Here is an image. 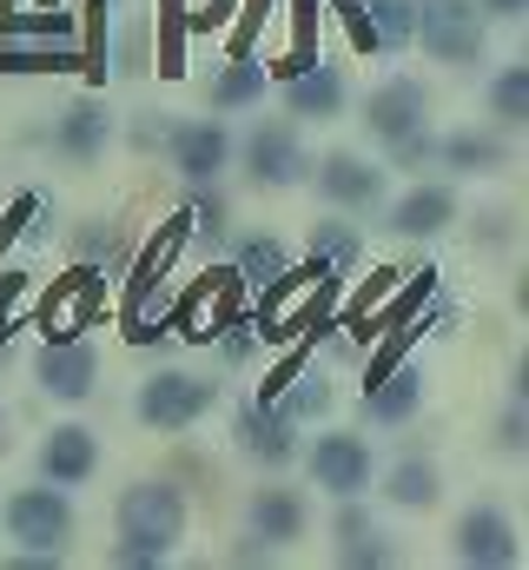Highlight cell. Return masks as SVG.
Here are the masks:
<instances>
[{
	"mask_svg": "<svg viewBox=\"0 0 529 570\" xmlns=\"http://www.w3.org/2000/svg\"><path fill=\"white\" fill-rule=\"evenodd\" d=\"M186 491L172 478H132L113 504V564L159 570L186 538Z\"/></svg>",
	"mask_w": 529,
	"mask_h": 570,
	"instance_id": "obj_1",
	"label": "cell"
},
{
	"mask_svg": "<svg viewBox=\"0 0 529 570\" xmlns=\"http://www.w3.org/2000/svg\"><path fill=\"white\" fill-rule=\"evenodd\" d=\"M0 524H7V538H13V551H53V558H67V544H73V531H80V518H73V498L60 491V484H27V491H13L7 504H0Z\"/></svg>",
	"mask_w": 529,
	"mask_h": 570,
	"instance_id": "obj_2",
	"label": "cell"
},
{
	"mask_svg": "<svg viewBox=\"0 0 529 570\" xmlns=\"http://www.w3.org/2000/svg\"><path fill=\"white\" fill-rule=\"evenodd\" d=\"M417 20H410V47H423L430 60L443 67H470L483 60L490 47V20L477 13V0H410Z\"/></svg>",
	"mask_w": 529,
	"mask_h": 570,
	"instance_id": "obj_3",
	"label": "cell"
},
{
	"mask_svg": "<svg viewBox=\"0 0 529 570\" xmlns=\"http://www.w3.org/2000/svg\"><path fill=\"white\" fill-rule=\"evenodd\" d=\"M212 405H219V379L186 372V365L152 372V379H139V392H132V419L146 431H192Z\"/></svg>",
	"mask_w": 529,
	"mask_h": 570,
	"instance_id": "obj_4",
	"label": "cell"
},
{
	"mask_svg": "<svg viewBox=\"0 0 529 570\" xmlns=\"http://www.w3.org/2000/svg\"><path fill=\"white\" fill-rule=\"evenodd\" d=\"M232 166H246V179L259 193H291V186H305L311 153H305L291 120H259L246 140H232Z\"/></svg>",
	"mask_w": 529,
	"mask_h": 570,
	"instance_id": "obj_5",
	"label": "cell"
},
{
	"mask_svg": "<svg viewBox=\"0 0 529 570\" xmlns=\"http://www.w3.org/2000/svg\"><path fill=\"white\" fill-rule=\"evenodd\" d=\"M311 186H318V199L331 206V213H378L385 199H391V166H371L365 153H351V146H338V153H325V159H311V173H305Z\"/></svg>",
	"mask_w": 529,
	"mask_h": 570,
	"instance_id": "obj_6",
	"label": "cell"
},
{
	"mask_svg": "<svg viewBox=\"0 0 529 570\" xmlns=\"http://www.w3.org/2000/svg\"><path fill=\"white\" fill-rule=\"evenodd\" d=\"M305 471H311V484L338 504V498H365L371 491V478H378V451H371V438H358V431H318L311 444H305Z\"/></svg>",
	"mask_w": 529,
	"mask_h": 570,
	"instance_id": "obj_7",
	"label": "cell"
},
{
	"mask_svg": "<svg viewBox=\"0 0 529 570\" xmlns=\"http://www.w3.org/2000/svg\"><path fill=\"white\" fill-rule=\"evenodd\" d=\"M450 558L463 570H517L523 544H517V518L503 504H470L450 531Z\"/></svg>",
	"mask_w": 529,
	"mask_h": 570,
	"instance_id": "obj_8",
	"label": "cell"
},
{
	"mask_svg": "<svg viewBox=\"0 0 529 570\" xmlns=\"http://www.w3.org/2000/svg\"><path fill=\"white\" fill-rule=\"evenodd\" d=\"M278 94H285V107L298 114V120H338L345 114V100H351V87H345V73L331 67V60H311V53H291V60H278Z\"/></svg>",
	"mask_w": 529,
	"mask_h": 570,
	"instance_id": "obj_9",
	"label": "cell"
},
{
	"mask_svg": "<svg viewBox=\"0 0 529 570\" xmlns=\"http://www.w3.org/2000/svg\"><path fill=\"white\" fill-rule=\"evenodd\" d=\"M33 385H40L47 399H60V405L93 399V385H100V352H93V338L53 332V338L40 345V358H33Z\"/></svg>",
	"mask_w": 529,
	"mask_h": 570,
	"instance_id": "obj_10",
	"label": "cell"
},
{
	"mask_svg": "<svg viewBox=\"0 0 529 570\" xmlns=\"http://www.w3.org/2000/svg\"><path fill=\"white\" fill-rule=\"evenodd\" d=\"M166 159H172V173H179L186 186H212V179L232 166V127H226L219 114L179 120V127L166 134Z\"/></svg>",
	"mask_w": 529,
	"mask_h": 570,
	"instance_id": "obj_11",
	"label": "cell"
},
{
	"mask_svg": "<svg viewBox=\"0 0 529 570\" xmlns=\"http://www.w3.org/2000/svg\"><path fill=\"white\" fill-rule=\"evenodd\" d=\"M365 134L378 146L403 140V134H417V127H430V94H423V80H410V73H391V80H378L371 87V100H365Z\"/></svg>",
	"mask_w": 529,
	"mask_h": 570,
	"instance_id": "obj_12",
	"label": "cell"
},
{
	"mask_svg": "<svg viewBox=\"0 0 529 570\" xmlns=\"http://www.w3.org/2000/svg\"><path fill=\"white\" fill-rule=\"evenodd\" d=\"M33 464H40V478H47V484L80 491V484H93V471H100V438H93L87 425H53L47 438H40Z\"/></svg>",
	"mask_w": 529,
	"mask_h": 570,
	"instance_id": "obj_13",
	"label": "cell"
},
{
	"mask_svg": "<svg viewBox=\"0 0 529 570\" xmlns=\"http://www.w3.org/2000/svg\"><path fill=\"white\" fill-rule=\"evenodd\" d=\"M437 166L463 173V179H490V173H510L517 166V146H510V127H457L437 140Z\"/></svg>",
	"mask_w": 529,
	"mask_h": 570,
	"instance_id": "obj_14",
	"label": "cell"
},
{
	"mask_svg": "<svg viewBox=\"0 0 529 570\" xmlns=\"http://www.w3.org/2000/svg\"><path fill=\"white\" fill-rule=\"evenodd\" d=\"M450 219H457V193L443 179H417L410 193L385 199V226H391L397 239H437Z\"/></svg>",
	"mask_w": 529,
	"mask_h": 570,
	"instance_id": "obj_15",
	"label": "cell"
},
{
	"mask_svg": "<svg viewBox=\"0 0 529 570\" xmlns=\"http://www.w3.org/2000/svg\"><path fill=\"white\" fill-rule=\"evenodd\" d=\"M305 524H311V504H305L291 484H259V491L246 498V531H252L259 544H271V551L298 544Z\"/></svg>",
	"mask_w": 529,
	"mask_h": 570,
	"instance_id": "obj_16",
	"label": "cell"
},
{
	"mask_svg": "<svg viewBox=\"0 0 529 570\" xmlns=\"http://www.w3.org/2000/svg\"><path fill=\"white\" fill-rule=\"evenodd\" d=\"M423 405V365L417 358H391L385 372L365 379V419L371 425H410Z\"/></svg>",
	"mask_w": 529,
	"mask_h": 570,
	"instance_id": "obj_17",
	"label": "cell"
},
{
	"mask_svg": "<svg viewBox=\"0 0 529 570\" xmlns=\"http://www.w3.org/2000/svg\"><path fill=\"white\" fill-rule=\"evenodd\" d=\"M397 558H403V551L371 524V511H365L358 498H338V564L345 570H391Z\"/></svg>",
	"mask_w": 529,
	"mask_h": 570,
	"instance_id": "obj_18",
	"label": "cell"
},
{
	"mask_svg": "<svg viewBox=\"0 0 529 570\" xmlns=\"http://www.w3.org/2000/svg\"><path fill=\"white\" fill-rule=\"evenodd\" d=\"M232 431H239V451H246V458H259V464H271V471L298 458V425H291L271 399H252V405L239 412V425H232Z\"/></svg>",
	"mask_w": 529,
	"mask_h": 570,
	"instance_id": "obj_19",
	"label": "cell"
},
{
	"mask_svg": "<svg viewBox=\"0 0 529 570\" xmlns=\"http://www.w3.org/2000/svg\"><path fill=\"white\" fill-rule=\"evenodd\" d=\"M107 140H113V114H107V100H80V107H67L60 127H53V153L73 159V166H93V159L107 153Z\"/></svg>",
	"mask_w": 529,
	"mask_h": 570,
	"instance_id": "obj_20",
	"label": "cell"
},
{
	"mask_svg": "<svg viewBox=\"0 0 529 570\" xmlns=\"http://www.w3.org/2000/svg\"><path fill=\"white\" fill-rule=\"evenodd\" d=\"M378 491H385V504L397 511H430L437 498H443V471L430 464V458H397V464H378V478H371Z\"/></svg>",
	"mask_w": 529,
	"mask_h": 570,
	"instance_id": "obj_21",
	"label": "cell"
},
{
	"mask_svg": "<svg viewBox=\"0 0 529 570\" xmlns=\"http://www.w3.org/2000/svg\"><path fill=\"white\" fill-rule=\"evenodd\" d=\"M264 87H271L264 60H226V73H212L206 100H212V114H239V107H259Z\"/></svg>",
	"mask_w": 529,
	"mask_h": 570,
	"instance_id": "obj_22",
	"label": "cell"
},
{
	"mask_svg": "<svg viewBox=\"0 0 529 570\" xmlns=\"http://www.w3.org/2000/svg\"><path fill=\"white\" fill-rule=\"evenodd\" d=\"M232 273H239L246 285L278 292L285 273H291V246H285V239H271V233H246V239H239V253H232Z\"/></svg>",
	"mask_w": 529,
	"mask_h": 570,
	"instance_id": "obj_23",
	"label": "cell"
},
{
	"mask_svg": "<svg viewBox=\"0 0 529 570\" xmlns=\"http://www.w3.org/2000/svg\"><path fill=\"white\" fill-rule=\"evenodd\" d=\"M305 253H311V266H318V273H351V266H358V253H365V239H358L345 219H311Z\"/></svg>",
	"mask_w": 529,
	"mask_h": 570,
	"instance_id": "obj_24",
	"label": "cell"
},
{
	"mask_svg": "<svg viewBox=\"0 0 529 570\" xmlns=\"http://www.w3.org/2000/svg\"><path fill=\"white\" fill-rule=\"evenodd\" d=\"M490 114H497V127H529V60H510L497 80H490Z\"/></svg>",
	"mask_w": 529,
	"mask_h": 570,
	"instance_id": "obj_25",
	"label": "cell"
},
{
	"mask_svg": "<svg viewBox=\"0 0 529 570\" xmlns=\"http://www.w3.org/2000/svg\"><path fill=\"white\" fill-rule=\"evenodd\" d=\"M365 20H371V33H378L385 53H403V47H410V20H417V7H410V0H365Z\"/></svg>",
	"mask_w": 529,
	"mask_h": 570,
	"instance_id": "obj_26",
	"label": "cell"
},
{
	"mask_svg": "<svg viewBox=\"0 0 529 570\" xmlns=\"http://www.w3.org/2000/svg\"><path fill=\"white\" fill-rule=\"evenodd\" d=\"M285 385H291V379H285ZM259 399H271V405H278L291 425H305V419L331 412V385H325V379H298L291 392H259Z\"/></svg>",
	"mask_w": 529,
	"mask_h": 570,
	"instance_id": "obj_27",
	"label": "cell"
},
{
	"mask_svg": "<svg viewBox=\"0 0 529 570\" xmlns=\"http://www.w3.org/2000/svg\"><path fill=\"white\" fill-rule=\"evenodd\" d=\"M385 153H391V166H397V173H423V166L437 159V134H430V127H417V134L391 140Z\"/></svg>",
	"mask_w": 529,
	"mask_h": 570,
	"instance_id": "obj_28",
	"label": "cell"
},
{
	"mask_svg": "<svg viewBox=\"0 0 529 570\" xmlns=\"http://www.w3.org/2000/svg\"><path fill=\"white\" fill-rule=\"evenodd\" d=\"M529 419H523V399H510V412H503V419H497V451H510V458H517V451H523L529 444Z\"/></svg>",
	"mask_w": 529,
	"mask_h": 570,
	"instance_id": "obj_29",
	"label": "cell"
},
{
	"mask_svg": "<svg viewBox=\"0 0 529 570\" xmlns=\"http://www.w3.org/2000/svg\"><path fill=\"white\" fill-rule=\"evenodd\" d=\"M192 213H199V226H212V233L226 226V199H219V193H206V186H192Z\"/></svg>",
	"mask_w": 529,
	"mask_h": 570,
	"instance_id": "obj_30",
	"label": "cell"
},
{
	"mask_svg": "<svg viewBox=\"0 0 529 570\" xmlns=\"http://www.w3.org/2000/svg\"><path fill=\"white\" fill-rule=\"evenodd\" d=\"M477 13H483V20H523L529 0H477Z\"/></svg>",
	"mask_w": 529,
	"mask_h": 570,
	"instance_id": "obj_31",
	"label": "cell"
}]
</instances>
